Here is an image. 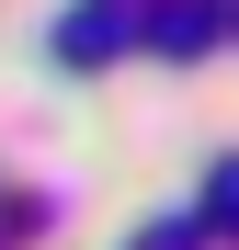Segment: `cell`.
Wrapping results in <instances>:
<instances>
[{
	"instance_id": "cell-4",
	"label": "cell",
	"mask_w": 239,
	"mask_h": 250,
	"mask_svg": "<svg viewBox=\"0 0 239 250\" xmlns=\"http://www.w3.org/2000/svg\"><path fill=\"white\" fill-rule=\"evenodd\" d=\"M205 228L239 239V159H217V182H205Z\"/></svg>"
},
{
	"instance_id": "cell-1",
	"label": "cell",
	"mask_w": 239,
	"mask_h": 250,
	"mask_svg": "<svg viewBox=\"0 0 239 250\" xmlns=\"http://www.w3.org/2000/svg\"><path fill=\"white\" fill-rule=\"evenodd\" d=\"M217 0H148V12H137V34H148V46H171V57H194V46H217Z\"/></svg>"
},
{
	"instance_id": "cell-3",
	"label": "cell",
	"mask_w": 239,
	"mask_h": 250,
	"mask_svg": "<svg viewBox=\"0 0 239 250\" xmlns=\"http://www.w3.org/2000/svg\"><path fill=\"white\" fill-rule=\"evenodd\" d=\"M137 250H217V228H205V216H148Z\"/></svg>"
},
{
	"instance_id": "cell-2",
	"label": "cell",
	"mask_w": 239,
	"mask_h": 250,
	"mask_svg": "<svg viewBox=\"0 0 239 250\" xmlns=\"http://www.w3.org/2000/svg\"><path fill=\"white\" fill-rule=\"evenodd\" d=\"M46 46H57L68 68H114V46H126V23H114V12H57V34H46Z\"/></svg>"
}]
</instances>
